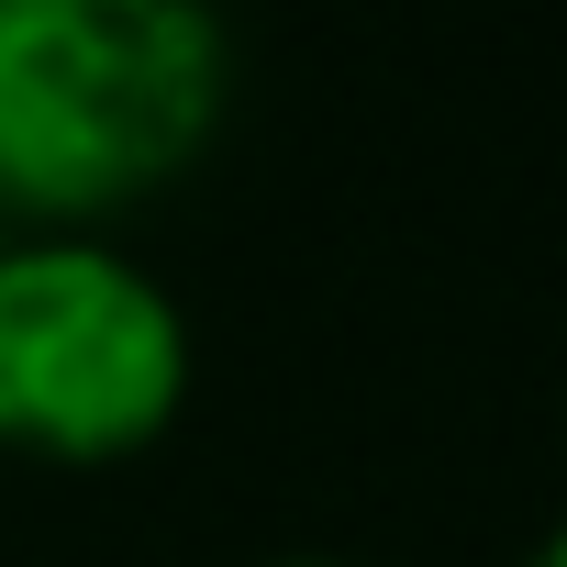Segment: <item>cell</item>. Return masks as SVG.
I'll use <instances>...</instances> for the list:
<instances>
[{
	"label": "cell",
	"mask_w": 567,
	"mask_h": 567,
	"mask_svg": "<svg viewBox=\"0 0 567 567\" xmlns=\"http://www.w3.org/2000/svg\"><path fill=\"white\" fill-rule=\"evenodd\" d=\"M189 390V334L156 278L101 245L0 256V445L134 456Z\"/></svg>",
	"instance_id": "cell-2"
},
{
	"label": "cell",
	"mask_w": 567,
	"mask_h": 567,
	"mask_svg": "<svg viewBox=\"0 0 567 567\" xmlns=\"http://www.w3.org/2000/svg\"><path fill=\"white\" fill-rule=\"evenodd\" d=\"M223 34L167 0H23L0 12V200L112 212L200 156Z\"/></svg>",
	"instance_id": "cell-1"
},
{
	"label": "cell",
	"mask_w": 567,
	"mask_h": 567,
	"mask_svg": "<svg viewBox=\"0 0 567 567\" xmlns=\"http://www.w3.org/2000/svg\"><path fill=\"white\" fill-rule=\"evenodd\" d=\"M534 567H567V534H556V545H545V556H534Z\"/></svg>",
	"instance_id": "cell-3"
}]
</instances>
